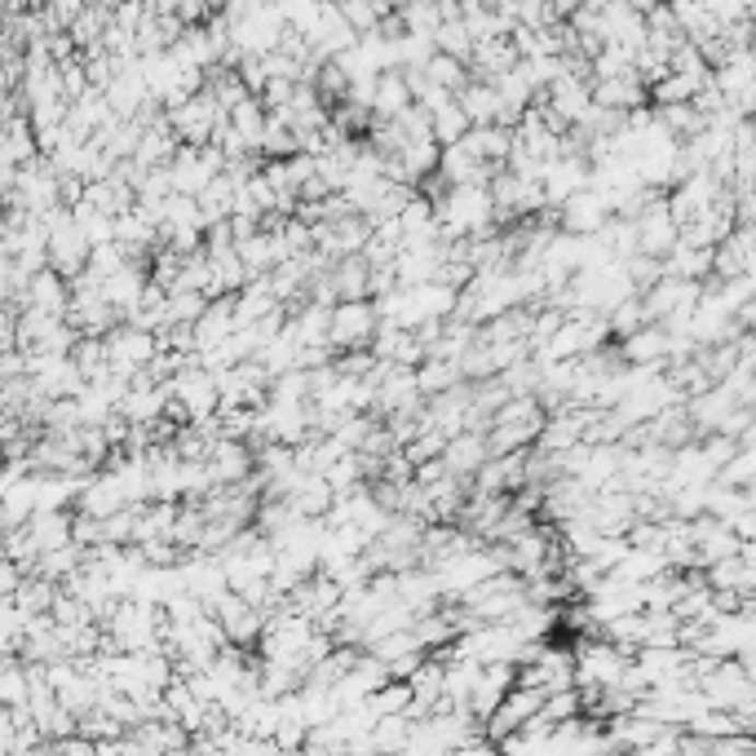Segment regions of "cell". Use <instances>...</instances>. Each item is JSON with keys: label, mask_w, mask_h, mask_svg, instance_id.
<instances>
[{"label": "cell", "mask_w": 756, "mask_h": 756, "mask_svg": "<svg viewBox=\"0 0 756 756\" xmlns=\"http://www.w3.org/2000/svg\"><path fill=\"white\" fill-rule=\"evenodd\" d=\"M19 580H23V567H19V562H10L5 554H0V597H14Z\"/></svg>", "instance_id": "47"}, {"label": "cell", "mask_w": 756, "mask_h": 756, "mask_svg": "<svg viewBox=\"0 0 756 756\" xmlns=\"http://www.w3.org/2000/svg\"><path fill=\"white\" fill-rule=\"evenodd\" d=\"M411 376H416V389H420L424 398H429V394H439V389H452L456 381H465L456 359H434V354L420 359V363L411 368Z\"/></svg>", "instance_id": "30"}, {"label": "cell", "mask_w": 756, "mask_h": 756, "mask_svg": "<svg viewBox=\"0 0 756 756\" xmlns=\"http://www.w3.org/2000/svg\"><path fill=\"white\" fill-rule=\"evenodd\" d=\"M80 199L93 203L97 212H106V218H120L125 208H133V186L120 182L116 173H106V177H97V182H84Z\"/></svg>", "instance_id": "22"}, {"label": "cell", "mask_w": 756, "mask_h": 756, "mask_svg": "<svg viewBox=\"0 0 756 756\" xmlns=\"http://www.w3.org/2000/svg\"><path fill=\"white\" fill-rule=\"evenodd\" d=\"M703 580H708V589H730V593L756 597V571H752V558L747 554H725V558L708 562L703 567Z\"/></svg>", "instance_id": "14"}, {"label": "cell", "mask_w": 756, "mask_h": 756, "mask_svg": "<svg viewBox=\"0 0 756 756\" xmlns=\"http://www.w3.org/2000/svg\"><path fill=\"white\" fill-rule=\"evenodd\" d=\"M106 23H112V14H106V10H93V5H84V10H80L71 23H67V36H71L75 54L102 49V32H106Z\"/></svg>", "instance_id": "31"}, {"label": "cell", "mask_w": 756, "mask_h": 756, "mask_svg": "<svg viewBox=\"0 0 756 756\" xmlns=\"http://www.w3.org/2000/svg\"><path fill=\"white\" fill-rule=\"evenodd\" d=\"M235 328V318H231V296H212L203 305V314L190 323V333H195V354L208 350V346H218L226 341V333Z\"/></svg>", "instance_id": "21"}, {"label": "cell", "mask_w": 756, "mask_h": 756, "mask_svg": "<svg viewBox=\"0 0 756 756\" xmlns=\"http://www.w3.org/2000/svg\"><path fill=\"white\" fill-rule=\"evenodd\" d=\"M443 469L456 474V478H474V469L487 461V439H482V429H461V434H452L439 452Z\"/></svg>", "instance_id": "11"}, {"label": "cell", "mask_w": 756, "mask_h": 756, "mask_svg": "<svg viewBox=\"0 0 756 756\" xmlns=\"http://www.w3.org/2000/svg\"><path fill=\"white\" fill-rule=\"evenodd\" d=\"M333 487H328V478L323 474H301L296 482H292V491L283 496V504L292 509V513H301V517H323L328 513V504H333Z\"/></svg>", "instance_id": "17"}, {"label": "cell", "mask_w": 756, "mask_h": 756, "mask_svg": "<svg viewBox=\"0 0 756 756\" xmlns=\"http://www.w3.org/2000/svg\"><path fill=\"white\" fill-rule=\"evenodd\" d=\"M632 231H637V253L645 257H664L673 244H677V222L668 218V208H664V195L645 203L637 218H632Z\"/></svg>", "instance_id": "6"}, {"label": "cell", "mask_w": 756, "mask_h": 756, "mask_svg": "<svg viewBox=\"0 0 756 756\" xmlns=\"http://www.w3.org/2000/svg\"><path fill=\"white\" fill-rule=\"evenodd\" d=\"M478 10H496V0H456V14H478Z\"/></svg>", "instance_id": "49"}, {"label": "cell", "mask_w": 756, "mask_h": 756, "mask_svg": "<svg viewBox=\"0 0 756 756\" xmlns=\"http://www.w3.org/2000/svg\"><path fill=\"white\" fill-rule=\"evenodd\" d=\"M177 147H182V142H177V133H173V129H168V120L160 116L155 125H147V129H142V138H138V147H133V160H138L142 168H155V164H168Z\"/></svg>", "instance_id": "26"}, {"label": "cell", "mask_w": 756, "mask_h": 756, "mask_svg": "<svg viewBox=\"0 0 756 756\" xmlns=\"http://www.w3.org/2000/svg\"><path fill=\"white\" fill-rule=\"evenodd\" d=\"M0 554H5L10 562H19L23 567V575L32 571V562H36V545H32V531H27V522H19V526H5L0 531Z\"/></svg>", "instance_id": "42"}, {"label": "cell", "mask_w": 756, "mask_h": 756, "mask_svg": "<svg viewBox=\"0 0 756 756\" xmlns=\"http://www.w3.org/2000/svg\"><path fill=\"white\" fill-rule=\"evenodd\" d=\"M235 195H240V182H231L226 173H212L208 182H203V190L195 195V203H199V212H203V222L212 226V222H226L231 218V208H235ZM203 226V231H208Z\"/></svg>", "instance_id": "23"}, {"label": "cell", "mask_w": 756, "mask_h": 756, "mask_svg": "<svg viewBox=\"0 0 756 756\" xmlns=\"http://www.w3.org/2000/svg\"><path fill=\"white\" fill-rule=\"evenodd\" d=\"M27 610L14 597H0V655H19L27 637Z\"/></svg>", "instance_id": "34"}, {"label": "cell", "mask_w": 756, "mask_h": 756, "mask_svg": "<svg viewBox=\"0 0 756 756\" xmlns=\"http://www.w3.org/2000/svg\"><path fill=\"white\" fill-rule=\"evenodd\" d=\"M32 513H36V474H23L0 491V526H19Z\"/></svg>", "instance_id": "27"}, {"label": "cell", "mask_w": 756, "mask_h": 756, "mask_svg": "<svg viewBox=\"0 0 756 756\" xmlns=\"http://www.w3.org/2000/svg\"><path fill=\"white\" fill-rule=\"evenodd\" d=\"M337 10H341V19L363 36V32H372L376 27V19L385 14V5H376V0H337Z\"/></svg>", "instance_id": "45"}, {"label": "cell", "mask_w": 756, "mask_h": 756, "mask_svg": "<svg viewBox=\"0 0 756 756\" xmlns=\"http://www.w3.org/2000/svg\"><path fill=\"white\" fill-rule=\"evenodd\" d=\"M645 323V314H641V296L637 292H628V296H619L610 310H606V328H610V341H619V337H628V333H637Z\"/></svg>", "instance_id": "40"}, {"label": "cell", "mask_w": 756, "mask_h": 756, "mask_svg": "<svg viewBox=\"0 0 756 756\" xmlns=\"http://www.w3.org/2000/svg\"><path fill=\"white\" fill-rule=\"evenodd\" d=\"M203 465L212 482H244L253 474V447L244 439H212Z\"/></svg>", "instance_id": "9"}, {"label": "cell", "mask_w": 756, "mask_h": 756, "mask_svg": "<svg viewBox=\"0 0 756 756\" xmlns=\"http://www.w3.org/2000/svg\"><path fill=\"white\" fill-rule=\"evenodd\" d=\"M84 562V549L80 545H58V549H45V554H36V562H32V571L36 575H45V580H54V584H62L75 567Z\"/></svg>", "instance_id": "36"}, {"label": "cell", "mask_w": 756, "mask_h": 756, "mask_svg": "<svg viewBox=\"0 0 756 756\" xmlns=\"http://www.w3.org/2000/svg\"><path fill=\"white\" fill-rule=\"evenodd\" d=\"M71 363L80 368L84 381H97V376L106 372V346H102V337H75V346H71Z\"/></svg>", "instance_id": "44"}, {"label": "cell", "mask_w": 756, "mask_h": 756, "mask_svg": "<svg viewBox=\"0 0 756 756\" xmlns=\"http://www.w3.org/2000/svg\"><path fill=\"white\" fill-rule=\"evenodd\" d=\"M517 67V49L509 36H491V40H474V54H469V75L474 80H496L500 71Z\"/></svg>", "instance_id": "18"}, {"label": "cell", "mask_w": 756, "mask_h": 756, "mask_svg": "<svg viewBox=\"0 0 756 756\" xmlns=\"http://www.w3.org/2000/svg\"><path fill=\"white\" fill-rule=\"evenodd\" d=\"M89 240H84V231L67 218V222H58L49 235H45V253H49V266L62 275V279H71V275H80L84 270V261H89Z\"/></svg>", "instance_id": "7"}, {"label": "cell", "mask_w": 756, "mask_h": 756, "mask_svg": "<svg viewBox=\"0 0 756 756\" xmlns=\"http://www.w3.org/2000/svg\"><path fill=\"white\" fill-rule=\"evenodd\" d=\"M407 102H411V93H407V84H403V71H398V67L376 71V89H372V116L389 120V116H398V112H403Z\"/></svg>", "instance_id": "29"}, {"label": "cell", "mask_w": 756, "mask_h": 756, "mask_svg": "<svg viewBox=\"0 0 756 756\" xmlns=\"http://www.w3.org/2000/svg\"><path fill=\"white\" fill-rule=\"evenodd\" d=\"M619 359L624 363H664L668 359V328L664 323H641L637 333L619 337Z\"/></svg>", "instance_id": "13"}, {"label": "cell", "mask_w": 756, "mask_h": 756, "mask_svg": "<svg viewBox=\"0 0 756 756\" xmlns=\"http://www.w3.org/2000/svg\"><path fill=\"white\" fill-rule=\"evenodd\" d=\"M439 5H443V14H456V0H439Z\"/></svg>", "instance_id": "50"}, {"label": "cell", "mask_w": 756, "mask_h": 756, "mask_svg": "<svg viewBox=\"0 0 756 756\" xmlns=\"http://www.w3.org/2000/svg\"><path fill=\"white\" fill-rule=\"evenodd\" d=\"M164 398H168V385H129L116 403V411L129 420V424H151L164 416Z\"/></svg>", "instance_id": "20"}, {"label": "cell", "mask_w": 756, "mask_h": 756, "mask_svg": "<svg viewBox=\"0 0 756 756\" xmlns=\"http://www.w3.org/2000/svg\"><path fill=\"white\" fill-rule=\"evenodd\" d=\"M5 261H10V257H5V253H0V266H5Z\"/></svg>", "instance_id": "51"}, {"label": "cell", "mask_w": 756, "mask_h": 756, "mask_svg": "<svg viewBox=\"0 0 756 756\" xmlns=\"http://www.w3.org/2000/svg\"><path fill=\"white\" fill-rule=\"evenodd\" d=\"M589 97L597 106H610V112H632V106H645V84L637 71L628 75H610V80H589Z\"/></svg>", "instance_id": "12"}, {"label": "cell", "mask_w": 756, "mask_h": 756, "mask_svg": "<svg viewBox=\"0 0 756 756\" xmlns=\"http://www.w3.org/2000/svg\"><path fill=\"white\" fill-rule=\"evenodd\" d=\"M513 686H531L539 695H554V690H571L575 686V651L567 641H549L539 645V655L531 664H517Z\"/></svg>", "instance_id": "2"}, {"label": "cell", "mask_w": 756, "mask_h": 756, "mask_svg": "<svg viewBox=\"0 0 756 756\" xmlns=\"http://www.w3.org/2000/svg\"><path fill=\"white\" fill-rule=\"evenodd\" d=\"M429 40H434V49H443V54H452L461 62H469V54H474V36H469L461 14H443V23L434 27V36H429Z\"/></svg>", "instance_id": "35"}, {"label": "cell", "mask_w": 756, "mask_h": 756, "mask_svg": "<svg viewBox=\"0 0 756 756\" xmlns=\"http://www.w3.org/2000/svg\"><path fill=\"white\" fill-rule=\"evenodd\" d=\"M664 275H677V279H708L712 275V248H690V244H673L664 257H660Z\"/></svg>", "instance_id": "28"}, {"label": "cell", "mask_w": 756, "mask_h": 756, "mask_svg": "<svg viewBox=\"0 0 756 756\" xmlns=\"http://www.w3.org/2000/svg\"><path fill=\"white\" fill-rule=\"evenodd\" d=\"M235 253H240V261H244L248 279H253V275H270V270H275V266L288 257V248H283V240H279V226H275V231L257 226L253 235L235 240Z\"/></svg>", "instance_id": "10"}, {"label": "cell", "mask_w": 756, "mask_h": 756, "mask_svg": "<svg viewBox=\"0 0 756 756\" xmlns=\"http://www.w3.org/2000/svg\"><path fill=\"white\" fill-rule=\"evenodd\" d=\"M478 160H487V164H504V155H509V147H513V125H469V133L461 138Z\"/></svg>", "instance_id": "25"}, {"label": "cell", "mask_w": 756, "mask_h": 756, "mask_svg": "<svg viewBox=\"0 0 756 756\" xmlns=\"http://www.w3.org/2000/svg\"><path fill=\"white\" fill-rule=\"evenodd\" d=\"M752 270H756L752 222H738V226L712 248V275H717V279H734V275H752Z\"/></svg>", "instance_id": "8"}, {"label": "cell", "mask_w": 756, "mask_h": 756, "mask_svg": "<svg viewBox=\"0 0 756 756\" xmlns=\"http://www.w3.org/2000/svg\"><path fill=\"white\" fill-rule=\"evenodd\" d=\"M164 120H168V129L177 133L182 147H203V142L212 138V129H218V120H226V112L199 89V93H190L186 102L168 106Z\"/></svg>", "instance_id": "4"}, {"label": "cell", "mask_w": 756, "mask_h": 756, "mask_svg": "<svg viewBox=\"0 0 756 756\" xmlns=\"http://www.w3.org/2000/svg\"><path fill=\"white\" fill-rule=\"evenodd\" d=\"M398 19L416 36H434V27L443 23V5H439V0H407V5L398 10Z\"/></svg>", "instance_id": "43"}, {"label": "cell", "mask_w": 756, "mask_h": 756, "mask_svg": "<svg viewBox=\"0 0 756 756\" xmlns=\"http://www.w3.org/2000/svg\"><path fill=\"white\" fill-rule=\"evenodd\" d=\"M456 106L465 112L469 125H496V116H500V93H496L491 80H474L469 75V84L456 89Z\"/></svg>", "instance_id": "19"}, {"label": "cell", "mask_w": 756, "mask_h": 756, "mask_svg": "<svg viewBox=\"0 0 756 756\" xmlns=\"http://www.w3.org/2000/svg\"><path fill=\"white\" fill-rule=\"evenodd\" d=\"M27 531H32V545L40 554L58 549V545H71V509H36L27 517Z\"/></svg>", "instance_id": "24"}, {"label": "cell", "mask_w": 756, "mask_h": 756, "mask_svg": "<svg viewBox=\"0 0 756 756\" xmlns=\"http://www.w3.org/2000/svg\"><path fill=\"white\" fill-rule=\"evenodd\" d=\"M420 71L429 75V84H439V89H447V93H456L461 84H469V62H461V58H452V54H443V49L429 54V62H424Z\"/></svg>", "instance_id": "38"}, {"label": "cell", "mask_w": 756, "mask_h": 756, "mask_svg": "<svg viewBox=\"0 0 756 756\" xmlns=\"http://www.w3.org/2000/svg\"><path fill=\"white\" fill-rule=\"evenodd\" d=\"M429 133H434L439 147H452V142H461L469 133V120H465V112L456 106V97H447L443 106H434V112H429Z\"/></svg>", "instance_id": "33"}, {"label": "cell", "mask_w": 756, "mask_h": 756, "mask_svg": "<svg viewBox=\"0 0 756 756\" xmlns=\"http://www.w3.org/2000/svg\"><path fill=\"white\" fill-rule=\"evenodd\" d=\"M67 296H71V283L54 270V266H40L36 275H27V288H23V305H36V310H49V314H62L67 310Z\"/></svg>", "instance_id": "16"}, {"label": "cell", "mask_w": 756, "mask_h": 756, "mask_svg": "<svg viewBox=\"0 0 756 756\" xmlns=\"http://www.w3.org/2000/svg\"><path fill=\"white\" fill-rule=\"evenodd\" d=\"M752 474H756V452H752V447H738L730 461L717 465L712 482H721V487H738V491H752Z\"/></svg>", "instance_id": "41"}, {"label": "cell", "mask_w": 756, "mask_h": 756, "mask_svg": "<svg viewBox=\"0 0 756 756\" xmlns=\"http://www.w3.org/2000/svg\"><path fill=\"white\" fill-rule=\"evenodd\" d=\"M54 597H58V584L45 580V575H36V571H27V575L19 580V589H14V602H19L27 615H49Z\"/></svg>", "instance_id": "37"}, {"label": "cell", "mask_w": 756, "mask_h": 756, "mask_svg": "<svg viewBox=\"0 0 756 756\" xmlns=\"http://www.w3.org/2000/svg\"><path fill=\"white\" fill-rule=\"evenodd\" d=\"M434 222H439V240H461V235H491L500 231L496 226V208H491V190L478 186V182H461V186H447L439 199H434Z\"/></svg>", "instance_id": "1"}, {"label": "cell", "mask_w": 756, "mask_h": 756, "mask_svg": "<svg viewBox=\"0 0 756 756\" xmlns=\"http://www.w3.org/2000/svg\"><path fill=\"white\" fill-rule=\"evenodd\" d=\"M102 97H106V106H112L116 116H133L138 106L151 97L147 93V75H142V67L133 62V67H120L116 75H112V84L102 89Z\"/></svg>", "instance_id": "15"}, {"label": "cell", "mask_w": 756, "mask_h": 756, "mask_svg": "<svg viewBox=\"0 0 756 756\" xmlns=\"http://www.w3.org/2000/svg\"><path fill=\"white\" fill-rule=\"evenodd\" d=\"M619 266H624V275H628V283H632L637 292H641L645 283H655V279L664 275V266H660V257H645V253H628V257H624Z\"/></svg>", "instance_id": "46"}, {"label": "cell", "mask_w": 756, "mask_h": 756, "mask_svg": "<svg viewBox=\"0 0 756 756\" xmlns=\"http://www.w3.org/2000/svg\"><path fill=\"white\" fill-rule=\"evenodd\" d=\"M554 212H558V231H571V235H593V231L610 218L606 195H602L597 186H580V190L567 195Z\"/></svg>", "instance_id": "5"}, {"label": "cell", "mask_w": 756, "mask_h": 756, "mask_svg": "<svg viewBox=\"0 0 756 756\" xmlns=\"http://www.w3.org/2000/svg\"><path fill=\"white\" fill-rule=\"evenodd\" d=\"M226 120H231V129H235V133H244V142L257 151L261 129H266V106H261V97H257V93H248L244 102H235V106H231ZM257 155H261V151H257Z\"/></svg>", "instance_id": "32"}, {"label": "cell", "mask_w": 756, "mask_h": 756, "mask_svg": "<svg viewBox=\"0 0 756 756\" xmlns=\"http://www.w3.org/2000/svg\"><path fill=\"white\" fill-rule=\"evenodd\" d=\"M203 305H208L203 292H195V288H168L164 292V328H168V323H195L203 314Z\"/></svg>", "instance_id": "39"}, {"label": "cell", "mask_w": 756, "mask_h": 756, "mask_svg": "<svg viewBox=\"0 0 756 756\" xmlns=\"http://www.w3.org/2000/svg\"><path fill=\"white\" fill-rule=\"evenodd\" d=\"M725 526H730L738 539H756V513H752V509H738V513H734Z\"/></svg>", "instance_id": "48"}, {"label": "cell", "mask_w": 756, "mask_h": 756, "mask_svg": "<svg viewBox=\"0 0 756 756\" xmlns=\"http://www.w3.org/2000/svg\"><path fill=\"white\" fill-rule=\"evenodd\" d=\"M376 305L372 296H354V301H337L333 318H328V346L333 350H368L372 333H376Z\"/></svg>", "instance_id": "3"}]
</instances>
